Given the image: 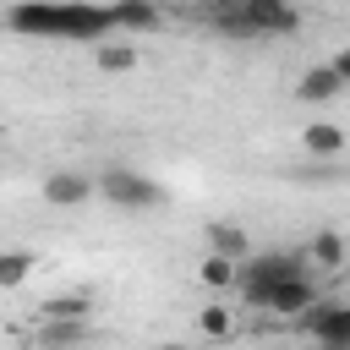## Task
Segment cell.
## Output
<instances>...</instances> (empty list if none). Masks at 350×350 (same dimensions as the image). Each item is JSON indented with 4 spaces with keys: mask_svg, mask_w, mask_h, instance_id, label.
Wrapping results in <instances>:
<instances>
[{
    "mask_svg": "<svg viewBox=\"0 0 350 350\" xmlns=\"http://www.w3.org/2000/svg\"><path fill=\"white\" fill-rule=\"evenodd\" d=\"M104 11H109V27H120V33H153V27H164V11L153 0H109Z\"/></svg>",
    "mask_w": 350,
    "mask_h": 350,
    "instance_id": "7",
    "label": "cell"
},
{
    "mask_svg": "<svg viewBox=\"0 0 350 350\" xmlns=\"http://www.w3.org/2000/svg\"><path fill=\"white\" fill-rule=\"evenodd\" d=\"M93 197H104V202H115V208H126V213H153V208H164V186H159L148 170H131V164L98 170V175H93Z\"/></svg>",
    "mask_w": 350,
    "mask_h": 350,
    "instance_id": "1",
    "label": "cell"
},
{
    "mask_svg": "<svg viewBox=\"0 0 350 350\" xmlns=\"http://www.w3.org/2000/svg\"><path fill=\"white\" fill-rule=\"evenodd\" d=\"M301 142H306V153H317V159H339V153H345V131H339L334 120H312V126L301 131Z\"/></svg>",
    "mask_w": 350,
    "mask_h": 350,
    "instance_id": "10",
    "label": "cell"
},
{
    "mask_svg": "<svg viewBox=\"0 0 350 350\" xmlns=\"http://www.w3.org/2000/svg\"><path fill=\"white\" fill-rule=\"evenodd\" d=\"M208 246H213L219 257H230V262H241V257H252V241H246V230H241V224H230V219H219V224H208Z\"/></svg>",
    "mask_w": 350,
    "mask_h": 350,
    "instance_id": "9",
    "label": "cell"
},
{
    "mask_svg": "<svg viewBox=\"0 0 350 350\" xmlns=\"http://www.w3.org/2000/svg\"><path fill=\"white\" fill-rule=\"evenodd\" d=\"M93 60H98V71H109V77H120V71H131L137 66V44H93Z\"/></svg>",
    "mask_w": 350,
    "mask_h": 350,
    "instance_id": "14",
    "label": "cell"
},
{
    "mask_svg": "<svg viewBox=\"0 0 350 350\" xmlns=\"http://www.w3.org/2000/svg\"><path fill=\"white\" fill-rule=\"evenodd\" d=\"M197 328L213 334V339H224V334H230V306H202V312H197Z\"/></svg>",
    "mask_w": 350,
    "mask_h": 350,
    "instance_id": "16",
    "label": "cell"
},
{
    "mask_svg": "<svg viewBox=\"0 0 350 350\" xmlns=\"http://www.w3.org/2000/svg\"><path fill=\"white\" fill-rule=\"evenodd\" d=\"M301 257H306V262H317V268H328V273H334V268H345V241H339V235H334V230H323V235H312V246H306V252H301Z\"/></svg>",
    "mask_w": 350,
    "mask_h": 350,
    "instance_id": "13",
    "label": "cell"
},
{
    "mask_svg": "<svg viewBox=\"0 0 350 350\" xmlns=\"http://www.w3.org/2000/svg\"><path fill=\"white\" fill-rule=\"evenodd\" d=\"M345 88H350V55L339 49L334 60H323V66H306V71H301L295 98H301V104H334Z\"/></svg>",
    "mask_w": 350,
    "mask_h": 350,
    "instance_id": "5",
    "label": "cell"
},
{
    "mask_svg": "<svg viewBox=\"0 0 350 350\" xmlns=\"http://www.w3.org/2000/svg\"><path fill=\"white\" fill-rule=\"evenodd\" d=\"M44 202L49 208H82V202H93V175H82V170L44 175Z\"/></svg>",
    "mask_w": 350,
    "mask_h": 350,
    "instance_id": "6",
    "label": "cell"
},
{
    "mask_svg": "<svg viewBox=\"0 0 350 350\" xmlns=\"http://www.w3.org/2000/svg\"><path fill=\"white\" fill-rule=\"evenodd\" d=\"M38 317H66V323H93V301L82 290H66V295H49L38 306Z\"/></svg>",
    "mask_w": 350,
    "mask_h": 350,
    "instance_id": "11",
    "label": "cell"
},
{
    "mask_svg": "<svg viewBox=\"0 0 350 350\" xmlns=\"http://www.w3.org/2000/svg\"><path fill=\"white\" fill-rule=\"evenodd\" d=\"M295 323H301V334H306L317 350H350V306H345V301L317 295Z\"/></svg>",
    "mask_w": 350,
    "mask_h": 350,
    "instance_id": "3",
    "label": "cell"
},
{
    "mask_svg": "<svg viewBox=\"0 0 350 350\" xmlns=\"http://www.w3.org/2000/svg\"><path fill=\"white\" fill-rule=\"evenodd\" d=\"M115 27H109V11L98 0H55V38L66 44H104Z\"/></svg>",
    "mask_w": 350,
    "mask_h": 350,
    "instance_id": "2",
    "label": "cell"
},
{
    "mask_svg": "<svg viewBox=\"0 0 350 350\" xmlns=\"http://www.w3.org/2000/svg\"><path fill=\"white\" fill-rule=\"evenodd\" d=\"M27 279H33V252L5 246V252H0V290H22Z\"/></svg>",
    "mask_w": 350,
    "mask_h": 350,
    "instance_id": "12",
    "label": "cell"
},
{
    "mask_svg": "<svg viewBox=\"0 0 350 350\" xmlns=\"http://www.w3.org/2000/svg\"><path fill=\"white\" fill-rule=\"evenodd\" d=\"M317 295H323V290H317V279H312V273H290V279H279V284L257 290L246 306H257V312H268V317H301Z\"/></svg>",
    "mask_w": 350,
    "mask_h": 350,
    "instance_id": "4",
    "label": "cell"
},
{
    "mask_svg": "<svg viewBox=\"0 0 350 350\" xmlns=\"http://www.w3.org/2000/svg\"><path fill=\"white\" fill-rule=\"evenodd\" d=\"M197 279H202V284H213V290H230V284H235V262H230V257H219V252H208V257H202V268H197Z\"/></svg>",
    "mask_w": 350,
    "mask_h": 350,
    "instance_id": "15",
    "label": "cell"
},
{
    "mask_svg": "<svg viewBox=\"0 0 350 350\" xmlns=\"http://www.w3.org/2000/svg\"><path fill=\"white\" fill-rule=\"evenodd\" d=\"M88 339V323H66V317H38V345L44 350H77Z\"/></svg>",
    "mask_w": 350,
    "mask_h": 350,
    "instance_id": "8",
    "label": "cell"
},
{
    "mask_svg": "<svg viewBox=\"0 0 350 350\" xmlns=\"http://www.w3.org/2000/svg\"><path fill=\"white\" fill-rule=\"evenodd\" d=\"M159 350H186V345H159Z\"/></svg>",
    "mask_w": 350,
    "mask_h": 350,
    "instance_id": "17",
    "label": "cell"
}]
</instances>
